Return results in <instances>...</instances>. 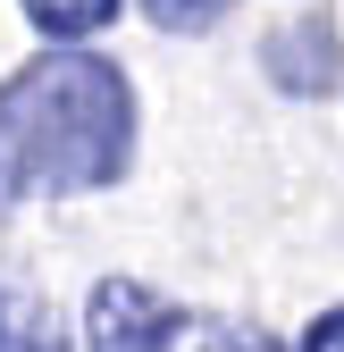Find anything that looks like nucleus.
Returning a JSON list of instances; mask_svg holds the SVG:
<instances>
[{
  "mask_svg": "<svg viewBox=\"0 0 344 352\" xmlns=\"http://www.w3.org/2000/svg\"><path fill=\"white\" fill-rule=\"evenodd\" d=\"M135 168V84L101 51H42L0 76V201L109 193Z\"/></svg>",
  "mask_w": 344,
  "mask_h": 352,
  "instance_id": "nucleus-1",
  "label": "nucleus"
},
{
  "mask_svg": "<svg viewBox=\"0 0 344 352\" xmlns=\"http://www.w3.org/2000/svg\"><path fill=\"white\" fill-rule=\"evenodd\" d=\"M227 9H235V0H143V17H151L160 34H210Z\"/></svg>",
  "mask_w": 344,
  "mask_h": 352,
  "instance_id": "nucleus-7",
  "label": "nucleus"
},
{
  "mask_svg": "<svg viewBox=\"0 0 344 352\" xmlns=\"http://www.w3.org/2000/svg\"><path fill=\"white\" fill-rule=\"evenodd\" d=\"M261 76L277 84V93H294V101L336 93V76H344L336 17H286V25H269V42H261Z\"/></svg>",
  "mask_w": 344,
  "mask_h": 352,
  "instance_id": "nucleus-3",
  "label": "nucleus"
},
{
  "mask_svg": "<svg viewBox=\"0 0 344 352\" xmlns=\"http://www.w3.org/2000/svg\"><path fill=\"white\" fill-rule=\"evenodd\" d=\"M294 352H344V302H336V311H319V319H311V336L294 344Z\"/></svg>",
  "mask_w": 344,
  "mask_h": 352,
  "instance_id": "nucleus-8",
  "label": "nucleus"
},
{
  "mask_svg": "<svg viewBox=\"0 0 344 352\" xmlns=\"http://www.w3.org/2000/svg\"><path fill=\"white\" fill-rule=\"evenodd\" d=\"M168 352H277V344L261 327H244V319H185V336Z\"/></svg>",
  "mask_w": 344,
  "mask_h": 352,
  "instance_id": "nucleus-6",
  "label": "nucleus"
},
{
  "mask_svg": "<svg viewBox=\"0 0 344 352\" xmlns=\"http://www.w3.org/2000/svg\"><path fill=\"white\" fill-rule=\"evenodd\" d=\"M185 336V311L143 277H101L84 302V352H168Z\"/></svg>",
  "mask_w": 344,
  "mask_h": 352,
  "instance_id": "nucleus-2",
  "label": "nucleus"
},
{
  "mask_svg": "<svg viewBox=\"0 0 344 352\" xmlns=\"http://www.w3.org/2000/svg\"><path fill=\"white\" fill-rule=\"evenodd\" d=\"M17 9L34 17V34H51V51H76L84 34H101L118 17V0H17Z\"/></svg>",
  "mask_w": 344,
  "mask_h": 352,
  "instance_id": "nucleus-5",
  "label": "nucleus"
},
{
  "mask_svg": "<svg viewBox=\"0 0 344 352\" xmlns=\"http://www.w3.org/2000/svg\"><path fill=\"white\" fill-rule=\"evenodd\" d=\"M0 352H67L59 311L34 285H17V277H0Z\"/></svg>",
  "mask_w": 344,
  "mask_h": 352,
  "instance_id": "nucleus-4",
  "label": "nucleus"
}]
</instances>
